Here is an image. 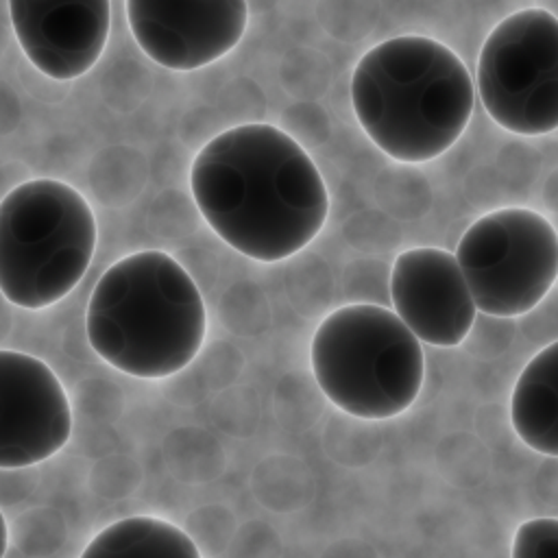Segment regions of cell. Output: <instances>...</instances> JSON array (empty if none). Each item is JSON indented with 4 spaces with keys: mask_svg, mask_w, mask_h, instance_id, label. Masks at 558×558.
<instances>
[{
    "mask_svg": "<svg viewBox=\"0 0 558 558\" xmlns=\"http://www.w3.org/2000/svg\"><path fill=\"white\" fill-rule=\"evenodd\" d=\"M510 421L530 449L558 458V340L521 371L510 397Z\"/></svg>",
    "mask_w": 558,
    "mask_h": 558,
    "instance_id": "cell-12",
    "label": "cell"
},
{
    "mask_svg": "<svg viewBox=\"0 0 558 558\" xmlns=\"http://www.w3.org/2000/svg\"><path fill=\"white\" fill-rule=\"evenodd\" d=\"M98 240L89 203L57 179H31L0 203V290L24 310H44L83 279Z\"/></svg>",
    "mask_w": 558,
    "mask_h": 558,
    "instance_id": "cell-4",
    "label": "cell"
},
{
    "mask_svg": "<svg viewBox=\"0 0 558 558\" xmlns=\"http://www.w3.org/2000/svg\"><path fill=\"white\" fill-rule=\"evenodd\" d=\"M72 410L52 368L35 355L0 351V469H26L70 440Z\"/></svg>",
    "mask_w": 558,
    "mask_h": 558,
    "instance_id": "cell-8",
    "label": "cell"
},
{
    "mask_svg": "<svg viewBox=\"0 0 558 558\" xmlns=\"http://www.w3.org/2000/svg\"><path fill=\"white\" fill-rule=\"evenodd\" d=\"M351 105L379 150L403 163H423L464 133L473 81L449 46L425 35H399L362 54L351 76Z\"/></svg>",
    "mask_w": 558,
    "mask_h": 558,
    "instance_id": "cell-2",
    "label": "cell"
},
{
    "mask_svg": "<svg viewBox=\"0 0 558 558\" xmlns=\"http://www.w3.org/2000/svg\"><path fill=\"white\" fill-rule=\"evenodd\" d=\"M512 558H558V519L541 517L521 523L512 541Z\"/></svg>",
    "mask_w": 558,
    "mask_h": 558,
    "instance_id": "cell-14",
    "label": "cell"
},
{
    "mask_svg": "<svg viewBox=\"0 0 558 558\" xmlns=\"http://www.w3.org/2000/svg\"><path fill=\"white\" fill-rule=\"evenodd\" d=\"M477 92L488 116L514 135L558 129V17L527 7L504 17L477 59Z\"/></svg>",
    "mask_w": 558,
    "mask_h": 558,
    "instance_id": "cell-7",
    "label": "cell"
},
{
    "mask_svg": "<svg viewBox=\"0 0 558 558\" xmlns=\"http://www.w3.org/2000/svg\"><path fill=\"white\" fill-rule=\"evenodd\" d=\"M310 360L323 395L355 418L399 416L423 386L421 340L381 305L331 312L314 333Z\"/></svg>",
    "mask_w": 558,
    "mask_h": 558,
    "instance_id": "cell-5",
    "label": "cell"
},
{
    "mask_svg": "<svg viewBox=\"0 0 558 558\" xmlns=\"http://www.w3.org/2000/svg\"><path fill=\"white\" fill-rule=\"evenodd\" d=\"M9 13L26 59L54 81L89 72L109 37V0H11Z\"/></svg>",
    "mask_w": 558,
    "mask_h": 558,
    "instance_id": "cell-11",
    "label": "cell"
},
{
    "mask_svg": "<svg viewBox=\"0 0 558 558\" xmlns=\"http://www.w3.org/2000/svg\"><path fill=\"white\" fill-rule=\"evenodd\" d=\"M137 46L168 70H198L231 52L248 22L242 0H129Z\"/></svg>",
    "mask_w": 558,
    "mask_h": 558,
    "instance_id": "cell-9",
    "label": "cell"
},
{
    "mask_svg": "<svg viewBox=\"0 0 558 558\" xmlns=\"http://www.w3.org/2000/svg\"><path fill=\"white\" fill-rule=\"evenodd\" d=\"M456 259L475 307L514 318L534 310L556 283L558 233L534 209H495L464 231Z\"/></svg>",
    "mask_w": 558,
    "mask_h": 558,
    "instance_id": "cell-6",
    "label": "cell"
},
{
    "mask_svg": "<svg viewBox=\"0 0 558 558\" xmlns=\"http://www.w3.org/2000/svg\"><path fill=\"white\" fill-rule=\"evenodd\" d=\"M395 314L421 340L458 347L475 323V301L453 253L418 246L397 255L390 275Z\"/></svg>",
    "mask_w": 558,
    "mask_h": 558,
    "instance_id": "cell-10",
    "label": "cell"
},
{
    "mask_svg": "<svg viewBox=\"0 0 558 558\" xmlns=\"http://www.w3.org/2000/svg\"><path fill=\"white\" fill-rule=\"evenodd\" d=\"M85 323L92 349L140 379L185 368L207 331L194 279L163 251H140L111 264L89 296Z\"/></svg>",
    "mask_w": 558,
    "mask_h": 558,
    "instance_id": "cell-3",
    "label": "cell"
},
{
    "mask_svg": "<svg viewBox=\"0 0 558 558\" xmlns=\"http://www.w3.org/2000/svg\"><path fill=\"white\" fill-rule=\"evenodd\" d=\"M192 198L214 233L257 262H281L325 227L327 185L286 131L240 124L209 140L190 168Z\"/></svg>",
    "mask_w": 558,
    "mask_h": 558,
    "instance_id": "cell-1",
    "label": "cell"
},
{
    "mask_svg": "<svg viewBox=\"0 0 558 558\" xmlns=\"http://www.w3.org/2000/svg\"><path fill=\"white\" fill-rule=\"evenodd\" d=\"M81 558H201L196 543L157 517H126L98 532Z\"/></svg>",
    "mask_w": 558,
    "mask_h": 558,
    "instance_id": "cell-13",
    "label": "cell"
}]
</instances>
